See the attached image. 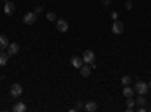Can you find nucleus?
<instances>
[{
	"mask_svg": "<svg viewBox=\"0 0 151 112\" xmlns=\"http://www.w3.org/2000/svg\"><path fill=\"white\" fill-rule=\"evenodd\" d=\"M136 106V100H133L132 97H127V112H132Z\"/></svg>",
	"mask_w": 151,
	"mask_h": 112,
	"instance_id": "16",
	"label": "nucleus"
},
{
	"mask_svg": "<svg viewBox=\"0 0 151 112\" xmlns=\"http://www.w3.org/2000/svg\"><path fill=\"white\" fill-rule=\"evenodd\" d=\"M83 62L85 64H94L95 62V53L92 50H85L83 52Z\"/></svg>",
	"mask_w": 151,
	"mask_h": 112,
	"instance_id": "2",
	"label": "nucleus"
},
{
	"mask_svg": "<svg viewBox=\"0 0 151 112\" xmlns=\"http://www.w3.org/2000/svg\"><path fill=\"white\" fill-rule=\"evenodd\" d=\"M3 2H5V3H6V2H9V0H3Z\"/></svg>",
	"mask_w": 151,
	"mask_h": 112,
	"instance_id": "26",
	"label": "nucleus"
},
{
	"mask_svg": "<svg viewBox=\"0 0 151 112\" xmlns=\"http://www.w3.org/2000/svg\"><path fill=\"white\" fill-rule=\"evenodd\" d=\"M148 83H145V82H142V80H137L136 82V85H134V92H137L139 95H145L147 92H148Z\"/></svg>",
	"mask_w": 151,
	"mask_h": 112,
	"instance_id": "1",
	"label": "nucleus"
},
{
	"mask_svg": "<svg viewBox=\"0 0 151 112\" xmlns=\"http://www.w3.org/2000/svg\"><path fill=\"white\" fill-rule=\"evenodd\" d=\"M110 17H112V20H116V18H118V12H116V11H113Z\"/></svg>",
	"mask_w": 151,
	"mask_h": 112,
	"instance_id": "22",
	"label": "nucleus"
},
{
	"mask_svg": "<svg viewBox=\"0 0 151 112\" xmlns=\"http://www.w3.org/2000/svg\"><path fill=\"white\" fill-rule=\"evenodd\" d=\"M0 80H2V79H0Z\"/></svg>",
	"mask_w": 151,
	"mask_h": 112,
	"instance_id": "28",
	"label": "nucleus"
},
{
	"mask_svg": "<svg viewBox=\"0 0 151 112\" xmlns=\"http://www.w3.org/2000/svg\"><path fill=\"white\" fill-rule=\"evenodd\" d=\"M3 12H5L6 15H12L15 12V5L11 3V2H6L5 6H3Z\"/></svg>",
	"mask_w": 151,
	"mask_h": 112,
	"instance_id": "7",
	"label": "nucleus"
},
{
	"mask_svg": "<svg viewBox=\"0 0 151 112\" xmlns=\"http://www.w3.org/2000/svg\"><path fill=\"white\" fill-rule=\"evenodd\" d=\"M85 64L83 62V58H79V56H73L71 58V65L74 67V68H79L80 70V67Z\"/></svg>",
	"mask_w": 151,
	"mask_h": 112,
	"instance_id": "9",
	"label": "nucleus"
},
{
	"mask_svg": "<svg viewBox=\"0 0 151 112\" xmlns=\"http://www.w3.org/2000/svg\"><path fill=\"white\" fill-rule=\"evenodd\" d=\"M9 92H11L12 97H20V95L23 94V86H21L20 83H14V85L11 86Z\"/></svg>",
	"mask_w": 151,
	"mask_h": 112,
	"instance_id": "4",
	"label": "nucleus"
},
{
	"mask_svg": "<svg viewBox=\"0 0 151 112\" xmlns=\"http://www.w3.org/2000/svg\"><path fill=\"white\" fill-rule=\"evenodd\" d=\"M68 27H70V24H68V21L67 20H58L56 21V29L59 30V32H67L68 30Z\"/></svg>",
	"mask_w": 151,
	"mask_h": 112,
	"instance_id": "5",
	"label": "nucleus"
},
{
	"mask_svg": "<svg viewBox=\"0 0 151 112\" xmlns=\"http://www.w3.org/2000/svg\"><path fill=\"white\" fill-rule=\"evenodd\" d=\"M112 32L115 33V35L122 33V32H124V23H122V21L115 20V21H113V24H112Z\"/></svg>",
	"mask_w": 151,
	"mask_h": 112,
	"instance_id": "3",
	"label": "nucleus"
},
{
	"mask_svg": "<svg viewBox=\"0 0 151 112\" xmlns=\"http://www.w3.org/2000/svg\"><path fill=\"white\" fill-rule=\"evenodd\" d=\"M150 111H151V108H150Z\"/></svg>",
	"mask_w": 151,
	"mask_h": 112,
	"instance_id": "27",
	"label": "nucleus"
},
{
	"mask_svg": "<svg viewBox=\"0 0 151 112\" xmlns=\"http://www.w3.org/2000/svg\"><path fill=\"white\" fill-rule=\"evenodd\" d=\"M148 88H150V90H151V80H150V82H148Z\"/></svg>",
	"mask_w": 151,
	"mask_h": 112,
	"instance_id": "25",
	"label": "nucleus"
},
{
	"mask_svg": "<svg viewBox=\"0 0 151 112\" xmlns=\"http://www.w3.org/2000/svg\"><path fill=\"white\" fill-rule=\"evenodd\" d=\"M47 20L48 21H56V14H55V12H48V14H47Z\"/></svg>",
	"mask_w": 151,
	"mask_h": 112,
	"instance_id": "19",
	"label": "nucleus"
},
{
	"mask_svg": "<svg viewBox=\"0 0 151 112\" xmlns=\"http://www.w3.org/2000/svg\"><path fill=\"white\" fill-rule=\"evenodd\" d=\"M18 52H20V46H18L17 43H12V44L8 46V53H9V56H14V55H17Z\"/></svg>",
	"mask_w": 151,
	"mask_h": 112,
	"instance_id": "8",
	"label": "nucleus"
},
{
	"mask_svg": "<svg viewBox=\"0 0 151 112\" xmlns=\"http://www.w3.org/2000/svg\"><path fill=\"white\" fill-rule=\"evenodd\" d=\"M36 18H38V17H36L35 12H27V14L23 17V21L26 23V24H33V23L36 21Z\"/></svg>",
	"mask_w": 151,
	"mask_h": 112,
	"instance_id": "6",
	"label": "nucleus"
},
{
	"mask_svg": "<svg viewBox=\"0 0 151 112\" xmlns=\"http://www.w3.org/2000/svg\"><path fill=\"white\" fill-rule=\"evenodd\" d=\"M9 46V41L5 35H0V50H5V48H8Z\"/></svg>",
	"mask_w": 151,
	"mask_h": 112,
	"instance_id": "14",
	"label": "nucleus"
},
{
	"mask_svg": "<svg viewBox=\"0 0 151 112\" xmlns=\"http://www.w3.org/2000/svg\"><path fill=\"white\" fill-rule=\"evenodd\" d=\"M97 109H98V106H97L95 102H86V105H85V111H88V112H95Z\"/></svg>",
	"mask_w": 151,
	"mask_h": 112,
	"instance_id": "12",
	"label": "nucleus"
},
{
	"mask_svg": "<svg viewBox=\"0 0 151 112\" xmlns=\"http://www.w3.org/2000/svg\"><path fill=\"white\" fill-rule=\"evenodd\" d=\"M122 94H124V97H133L134 90H133V88H130L129 85H125V86H124V90H122Z\"/></svg>",
	"mask_w": 151,
	"mask_h": 112,
	"instance_id": "15",
	"label": "nucleus"
},
{
	"mask_svg": "<svg viewBox=\"0 0 151 112\" xmlns=\"http://www.w3.org/2000/svg\"><path fill=\"white\" fill-rule=\"evenodd\" d=\"M80 74H82V77H89L91 76V67H89V64L80 67Z\"/></svg>",
	"mask_w": 151,
	"mask_h": 112,
	"instance_id": "10",
	"label": "nucleus"
},
{
	"mask_svg": "<svg viewBox=\"0 0 151 112\" xmlns=\"http://www.w3.org/2000/svg\"><path fill=\"white\" fill-rule=\"evenodd\" d=\"M145 105H147V98L144 95H139V97L136 98V106L141 108V106H145Z\"/></svg>",
	"mask_w": 151,
	"mask_h": 112,
	"instance_id": "17",
	"label": "nucleus"
},
{
	"mask_svg": "<svg viewBox=\"0 0 151 112\" xmlns=\"http://www.w3.org/2000/svg\"><path fill=\"white\" fill-rule=\"evenodd\" d=\"M130 82H132V77L130 76H124L122 79H121V83L125 86V85H130Z\"/></svg>",
	"mask_w": 151,
	"mask_h": 112,
	"instance_id": "18",
	"label": "nucleus"
},
{
	"mask_svg": "<svg viewBox=\"0 0 151 112\" xmlns=\"http://www.w3.org/2000/svg\"><path fill=\"white\" fill-rule=\"evenodd\" d=\"M133 8V3H132V0H127V2H125V9H132Z\"/></svg>",
	"mask_w": 151,
	"mask_h": 112,
	"instance_id": "20",
	"label": "nucleus"
},
{
	"mask_svg": "<svg viewBox=\"0 0 151 112\" xmlns=\"http://www.w3.org/2000/svg\"><path fill=\"white\" fill-rule=\"evenodd\" d=\"M109 5H110V0H103V6H106V8H107Z\"/></svg>",
	"mask_w": 151,
	"mask_h": 112,
	"instance_id": "24",
	"label": "nucleus"
},
{
	"mask_svg": "<svg viewBox=\"0 0 151 112\" xmlns=\"http://www.w3.org/2000/svg\"><path fill=\"white\" fill-rule=\"evenodd\" d=\"M33 12H35V14H36V15H40V14H41V12H42V6H36Z\"/></svg>",
	"mask_w": 151,
	"mask_h": 112,
	"instance_id": "21",
	"label": "nucleus"
},
{
	"mask_svg": "<svg viewBox=\"0 0 151 112\" xmlns=\"http://www.w3.org/2000/svg\"><path fill=\"white\" fill-rule=\"evenodd\" d=\"M8 59H9V53L3 52V50H0V67L2 65H6L8 64Z\"/></svg>",
	"mask_w": 151,
	"mask_h": 112,
	"instance_id": "13",
	"label": "nucleus"
},
{
	"mask_svg": "<svg viewBox=\"0 0 151 112\" xmlns=\"http://www.w3.org/2000/svg\"><path fill=\"white\" fill-rule=\"evenodd\" d=\"M83 108V103L82 102H77V103H76V109H82Z\"/></svg>",
	"mask_w": 151,
	"mask_h": 112,
	"instance_id": "23",
	"label": "nucleus"
},
{
	"mask_svg": "<svg viewBox=\"0 0 151 112\" xmlns=\"http://www.w3.org/2000/svg\"><path fill=\"white\" fill-rule=\"evenodd\" d=\"M26 109H27V106L24 105L23 102H17L14 106H12V111H14V112H24Z\"/></svg>",
	"mask_w": 151,
	"mask_h": 112,
	"instance_id": "11",
	"label": "nucleus"
}]
</instances>
